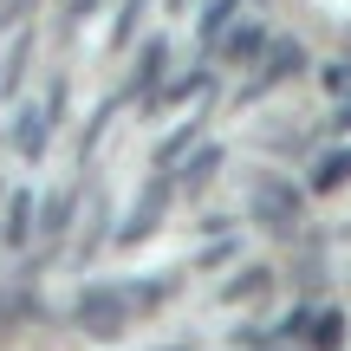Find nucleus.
Listing matches in <instances>:
<instances>
[{"label":"nucleus","mask_w":351,"mask_h":351,"mask_svg":"<svg viewBox=\"0 0 351 351\" xmlns=\"http://www.w3.org/2000/svg\"><path fill=\"white\" fill-rule=\"evenodd\" d=\"M72 319H78V332H85V339L111 345V339H124V326L137 319V306H130L124 287H85V300H78Z\"/></svg>","instance_id":"1"},{"label":"nucleus","mask_w":351,"mask_h":351,"mask_svg":"<svg viewBox=\"0 0 351 351\" xmlns=\"http://www.w3.org/2000/svg\"><path fill=\"white\" fill-rule=\"evenodd\" d=\"M247 202H254V215H261L267 228H293V221H300V189L280 182V176H254Z\"/></svg>","instance_id":"2"},{"label":"nucleus","mask_w":351,"mask_h":351,"mask_svg":"<svg viewBox=\"0 0 351 351\" xmlns=\"http://www.w3.org/2000/svg\"><path fill=\"white\" fill-rule=\"evenodd\" d=\"M169 189H176L169 176H156V182H150V189H143V195H137V215H130V221L117 228V241H124V247H137V241L150 234L156 221H163V208H169Z\"/></svg>","instance_id":"3"},{"label":"nucleus","mask_w":351,"mask_h":351,"mask_svg":"<svg viewBox=\"0 0 351 351\" xmlns=\"http://www.w3.org/2000/svg\"><path fill=\"white\" fill-rule=\"evenodd\" d=\"M300 65H306V46H300V39H274V59H267V72L254 78L247 91H241V104H247V98H261V91H267V85H280V78H293Z\"/></svg>","instance_id":"4"},{"label":"nucleus","mask_w":351,"mask_h":351,"mask_svg":"<svg viewBox=\"0 0 351 351\" xmlns=\"http://www.w3.org/2000/svg\"><path fill=\"white\" fill-rule=\"evenodd\" d=\"M26 234H33V195H26V189H13L7 215H0V241H7V247H26Z\"/></svg>","instance_id":"5"},{"label":"nucleus","mask_w":351,"mask_h":351,"mask_svg":"<svg viewBox=\"0 0 351 351\" xmlns=\"http://www.w3.org/2000/svg\"><path fill=\"white\" fill-rule=\"evenodd\" d=\"M13 143H20L26 163H39V156H46V111H20L13 117Z\"/></svg>","instance_id":"6"},{"label":"nucleus","mask_w":351,"mask_h":351,"mask_svg":"<svg viewBox=\"0 0 351 351\" xmlns=\"http://www.w3.org/2000/svg\"><path fill=\"white\" fill-rule=\"evenodd\" d=\"M215 46H221V59H254V52H261L267 46V26H234V33H228V26H221V33H215Z\"/></svg>","instance_id":"7"},{"label":"nucleus","mask_w":351,"mask_h":351,"mask_svg":"<svg viewBox=\"0 0 351 351\" xmlns=\"http://www.w3.org/2000/svg\"><path fill=\"white\" fill-rule=\"evenodd\" d=\"M163 59H169V46H143V65H137V78H130V85L117 91L111 104H130V98H143V91L156 85V72H163Z\"/></svg>","instance_id":"8"},{"label":"nucleus","mask_w":351,"mask_h":351,"mask_svg":"<svg viewBox=\"0 0 351 351\" xmlns=\"http://www.w3.org/2000/svg\"><path fill=\"white\" fill-rule=\"evenodd\" d=\"M332 189H345V143H332L313 163V195H332Z\"/></svg>","instance_id":"9"},{"label":"nucleus","mask_w":351,"mask_h":351,"mask_svg":"<svg viewBox=\"0 0 351 351\" xmlns=\"http://www.w3.org/2000/svg\"><path fill=\"white\" fill-rule=\"evenodd\" d=\"M306 332H313L319 351H339V339H345V313H339V306H326V319H306Z\"/></svg>","instance_id":"10"},{"label":"nucleus","mask_w":351,"mask_h":351,"mask_svg":"<svg viewBox=\"0 0 351 351\" xmlns=\"http://www.w3.org/2000/svg\"><path fill=\"white\" fill-rule=\"evenodd\" d=\"M182 150H195V124H182V130H169V137L163 143H156V163H182Z\"/></svg>","instance_id":"11"},{"label":"nucleus","mask_w":351,"mask_h":351,"mask_svg":"<svg viewBox=\"0 0 351 351\" xmlns=\"http://www.w3.org/2000/svg\"><path fill=\"white\" fill-rule=\"evenodd\" d=\"M215 169H221V150H215V143H202V150H195V163L182 169V182H189V189H202Z\"/></svg>","instance_id":"12"},{"label":"nucleus","mask_w":351,"mask_h":351,"mask_svg":"<svg viewBox=\"0 0 351 351\" xmlns=\"http://www.w3.org/2000/svg\"><path fill=\"white\" fill-rule=\"evenodd\" d=\"M234 13H241V0H215V7L202 13V46H215V33H221V26L234 20Z\"/></svg>","instance_id":"13"},{"label":"nucleus","mask_w":351,"mask_h":351,"mask_svg":"<svg viewBox=\"0 0 351 351\" xmlns=\"http://www.w3.org/2000/svg\"><path fill=\"white\" fill-rule=\"evenodd\" d=\"M26 52H33V46H26V39H20V46L7 52V65H0V91H7V98H13V91H20V78H26Z\"/></svg>","instance_id":"14"},{"label":"nucleus","mask_w":351,"mask_h":351,"mask_svg":"<svg viewBox=\"0 0 351 351\" xmlns=\"http://www.w3.org/2000/svg\"><path fill=\"white\" fill-rule=\"evenodd\" d=\"M137 13H143V0H124V13H117V26H111V46H124V39L137 33Z\"/></svg>","instance_id":"15"},{"label":"nucleus","mask_w":351,"mask_h":351,"mask_svg":"<svg viewBox=\"0 0 351 351\" xmlns=\"http://www.w3.org/2000/svg\"><path fill=\"white\" fill-rule=\"evenodd\" d=\"M39 221H46V228H65V221H72V195H65V189H59V195H46V215H39Z\"/></svg>","instance_id":"16"},{"label":"nucleus","mask_w":351,"mask_h":351,"mask_svg":"<svg viewBox=\"0 0 351 351\" xmlns=\"http://www.w3.org/2000/svg\"><path fill=\"white\" fill-rule=\"evenodd\" d=\"M254 287H267V267H254V274H241V280H234V287H228V293H221V300H247V293H254Z\"/></svg>","instance_id":"17"},{"label":"nucleus","mask_w":351,"mask_h":351,"mask_svg":"<svg viewBox=\"0 0 351 351\" xmlns=\"http://www.w3.org/2000/svg\"><path fill=\"white\" fill-rule=\"evenodd\" d=\"M326 91H332V98H339V104H345V65H339V59H332V65H326Z\"/></svg>","instance_id":"18"}]
</instances>
